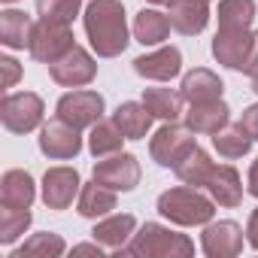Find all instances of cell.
<instances>
[{"label":"cell","instance_id":"cell-23","mask_svg":"<svg viewBox=\"0 0 258 258\" xmlns=\"http://www.w3.org/2000/svg\"><path fill=\"white\" fill-rule=\"evenodd\" d=\"M34 25H37V22H34L28 13L7 7L4 13H0V43H4L7 49H13V52L28 49V46H31Z\"/></svg>","mask_w":258,"mask_h":258},{"label":"cell","instance_id":"cell-6","mask_svg":"<svg viewBox=\"0 0 258 258\" xmlns=\"http://www.w3.org/2000/svg\"><path fill=\"white\" fill-rule=\"evenodd\" d=\"M198 134L191 131L188 124H176V121H164L158 131H155V137H152V143H149V152H152V161L155 164H161V167H176L195 146H198V140H195Z\"/></svg>","mask_w":258,"mask_h":258},{"label":"cell","instance_id":"cell-42","mask_svg":"<svg viewBox=\"0 0 258 258\" xmlns=\"http://www.w3.org/2000/svg\"><path fill=\"white\" fill-rule=\"evenodd\" d=\"M201 4H210V0H201Z\"/></svg>","mask_w":258,"mask_h":258},{"label":"cell","instance_id":"cell-32","mask_svg":"<svg viewBox=\"0 0 258 258\" xmlns=\"http://www.w3.org/2000/svg\"><path fill=\"white\" fill-rule=\"evenodd\" d=\"M82 13V0H37V16L40 19H55L73 25V19Z\"/></svg>","mask_w":258,"mask_h":258},{"label":"cell","instance_id":"cell-40","mask_svg":"<svg viewBox=\"0 0 258 258\" xmlns=\"http://www.w3.org/2000/svg\"><path fill=\"white\" fill-rule=\"evenodd\" d=\"M252 91H255V94H258V73H255V76H252Z\"/></svg>","mask_w":258,"mask_h":258},{"label":"cell","instance_id":"cell-10","mask_svg":"<svg viewBox=\"0 0 258 258\" xmlns=\"http://www.w3.org/2000/svg\"><path fill=\"white\" fill-rule=\"evenodd\" d=\"M49 76L64 85V88H82L88 82H94L97 76V61L91 58V52H85L82 46H73L70 52H64L58 61L49 64Z\"/></svg>","mask_w":258,"mask_h":258},{"label":"cell","instance_id":"cell-9","mask_svg":"<svg viewBox=\"0 0 258 258\" xmlns=\"http://www.w3.org/2000/svg\"><path fill=\"white\" fill-rule=\"evenodd\" d=\"M37 146L46 158L52 161H70L82 152V137H79V127L61 121L55 115V121H46L40 127V137H37Z\"/></svg>","mask_w":258,"mask_h":258},{"label":"cell","instance_id":"cell-14","mask_svg":"<svg viewBox=\"0 0 258 258\" xmlns=\"http://www.w3.org/2000/svg\"><path fill=\"white\" fill-rule=\"evenodd\" d=\"M137 76L152 79V82H170L182 73V52L176 46H161L149 55H140L134 61Z\"/></svg>","mask_w":258,"mask_h":258},{"label":"cell","instance_id":"cell-13","mask_svg":"<svg viewBox=\"0 0 258 258\" xmlns=\"http://www.w3.org/2000/svg\"><path fill=\"white\" fill-rule=\"evenodd\" d=\"M249 46H252V31L249 28H240V31L219 28L216 37H213V58L228 70H243Z\"/></svg>","mask_w":258,"mask_h":258},{"label":"cell","instance_id":"cell-1","mask_svg":"<svg viewBox=\"0 0 258 258\" xmlns=\"http://www.w3.org/2000/svg\"><path fill=\"white\" fill-rule=\"evenodd\" d=\"M82 25H85V37L91 43V52L97 58H115L131 43V31H127L121 0H91L82 13Z\"/></svg>","mask_w":258,"mask_h":258},{"label":"cell","instance_id":"cell-17","mask_svg":"<svg viewBox=\"0 0 258 258\" xmlns=\"http://www.w3.org/2000/svg\"><path fill=\"white\" fill-rule=\"evenodd\" d=\"M134 231H137V219L131 213H109V216H103V219L94 222L91 237L97 243H103L106 249L118 252L121 246H127V240L134 237Z\"/></svg>","mask_w":258,"mask_h":258},{"label":"cell","instance_id":"cell-37","mask_svg":"<svg viewBox=\"0 0 258 258\" xmlns=\"http://www.w3.org/2000/svg\"><path fill=\"white\" fill-rule=\"evenodd\" d=\"M103 243H79V246H73V255H97V258H103Z\"/></svg>","mask_w":258,"mask_h":258},{"label":"cell","instance_id":"cell-41","mask_svg":"<svg viewBox=\"0 0 258 258\" xmlns=\"http://www.w3.org/2000/svg\"><path fill=\"white\" fill-rule=\"evenodd\" d=\"M0 4H4V7H13V4H19V0H0Z\"/></svg>","mask_w":258,"mask_h":258},{"label":"cell","instance_id":"cell-7","mask_svg":"<svg viewBox=\"0 0 258 258\" xmlns=\"http://www.w3.org/2000/svg\"><path fill=\"white\" fill-rule=\"evenodd\" d=\"M103 109H106V103H103V97L97 91H91V88H73V91H67L58 100L55 115L61 121L79 127V131H85V127H91V124H97L103 118Z\"/></svg>","mask_w":258,"mask_h":258},{"label":"cell","instance_id":"cell-15","mask_svg":"<svg viewBox=\"0 0 258 258\" xmlns=\"http://www.w3.org/2000/svg\"><path fill=\"white\" fill-rule=\"evenodd\" d=\"M167 19H170V28L176 34L195 37L210 22V4H201V0H170L167 4Z\"/></svg>","mask_w":258,"mask_h":258},{"label":"cell","instance_id":"cell-11","mask_svg":"<svg viewBox=\"0 0 258 258\" xmlns=\"http://www.w3.org/2000/svg\"><path fill=\"white\" fill-rule=\"evenodd\" d=\"M243 228L231 219L207 222L201 234V252L207 258H237L243 252Z\"/></svg>","mask_w":258,"mask_h":258},{"label":"cell","instance_id":"cell-34","mask_svg":"<svg viewBox=\"0 0 258 258\" xmlns=\"http://www.w3.org/2000/svg\"><path fill=\"white\" fill-rule=\"evenodd\" d=\"M237 124L243 127V131H246V134H249L252 140H258V103H252V106H246Z\"/></svg>","mask_w":258,"mask_h":258},{"label":"cell","instance_id":"cell-2","mask_svg":"<svg viewBox=\"0 0 258 258\" xmlns=\"http://www.w3.org/2000/svg\"><path fill=\"white\" fill-rule=\"evenodd\" d=\"M115 255H134V258H191L195 243L185 234H176L158 222H146L143 228L134 231V237L127 240Z\"/></svg>","mask_w":258,"mask_h":258},{"label":"cell","instance_id":"cell-25","mask_svg":"<svg viewBox=\"0 0 258 258\" xmlns=\"http://www.w3.org/2000/svg\"><path fill=\"white\" fill-rule=\"evenodd\" d=\"M213 167H216V161H213L201 146H195V149L173 167V173L179 176V182L195 185V188H204L207 179H210V173H213Z\"/></svg>","mask_w":258,"mask_h":258},{"label":"cell","instance_id":"cell-21","mask_svg":"<svg viewBox=\"0 0 258 258\" xmlns=\"http://www.w3.org/2000/svg\"><path fill=\"white\" fill-rule=\"evenodd\" d=\"M115 195L118 191H112V188H106V185H100L97 179H91V182H82V191H79V198H76V213L82 216V219H103V216H109L112 210H115Z\"/></svg>","mask_w":258,"mask_h":258},{"label":"cell","instance_id":"cell-16","mask_svg":"<svg viewBox=\"0 0 258 258\" xmlns=\"http://www.w3.org/2000/svg\"><path fill=\"white\" fill-rule=\"evenodd\" d=\"M207 195L219 204V207H240L243 204V182H240V173L231 167V164H216L210 179H207Z\"/></svg>","mask_w":258,"mask_h":258},{"label":"cell","instance_id":"cell-26","mask_svg":"<svg viewBox=\"0 0 258 258\" xmlns=\"http://www.w3.org/2000/svg\"><path fill=\"white\" fill-rule=\"evenodd\" d=\"M127 137L118 131V124L115 121H97V124H91L88 127V152L94 155V158H106V155H115V152H121V143H124Z\"/></svg>","mask_w":258,"mask_h":258},{"label":"cell","instance_id":"cell-20","mask_svg":"<svg viewBox=\"0 0 258 258\" xmlns=\"http://www.w3.org/2000/svg\"><path fill=\"white\" fill-rule=\"evenodd\" d=\"M222 91H225L222 79H219L213 70H207V67H195V70H188V73L182 76V82H179V94H182V100H185V103H207V100H219V97H222Z\"/></svg>","mask_w":258,"mask_h":258},{"label":"cell","instance_id":"cell-29","mask_svg":"<svg viewBox=\"0 0 258 258\" xmlns=\"http://www.w3.org/2000/svg\"><path fill=\"white\" fill-rule=\"evenodd\" d=\"M67 252V243L61 234H52V231H40V234H31L19 249H13V258H25V255H40V258H61Z\"/></svg>","mask_w":258,"mask_h":258},{"label":"cell","instance_id":"cell-33","mask_svg":"<svg viewBox=\"0 0 258 258\" xmlns=\"http://www.w3.org/2000/svg\"><path fill=\"white\" fill-rule=\"evenodd\" d=\"M0 70H4V88H16V82L22 79V67H19V61L13 58V55H4L0 58Z\"/></svg>","mask_w":258,"mask_h":258},{"label":"cell","instance_id":"cell-3","mask_svg":"<svg viewBox=\"0 0 258 258\" xmlns=\"http://www.w3.org/2000/svg\"><path fill=\"white\" fill-rule=\"evenodd\" d=\"M158 213L179 225V228H198V225H207L213 222L216 216V201L204 191H198L195 185H179V188H167L161 198H158Z\"/></svg>","mask_w":258,"mask_h":258},{"label":"cell","instance_id":"cell-24","mask_svg":"<svg viewBox=\"0 0 258 258\" xmlns=\"http://www.w3.org/2000/svg\"><path fill=\"white\" fill-rule=\"evenodd\" d=\"M170 37V19L158 10H140L134 19V40L143 46H161Z\"/></svg>","mask_w":258,"mask_h":258},{"label":"cell","instance_id":"cell-8","mask_svg":"<svg viewBox=\"0 0 258 258\" xmlns=\"http://www.w3.org/2000/svg\"><path fill=\"white\" fill-rule=\"evenodd\" d=\"M91 179H97L100 185L112 191H134L140 185V161L131 152H115V155L97 158Z\"/></svg>","mask_w":258,"mask_h":258},{"label":"cell","instance_id":"cell-18","mask_svg":"<svg viewBox=\"0 0 258 258\" xmlns=\"http://www.w3.org/2000/svg\"><path fill=\"white\" fill-rule=\"evenodd\" d=\"M231 121V109L228 103L219 97V100H207V103H188V112H185V124L191 127L195 134H216Z\"/></svg>","mask_w":258,"mask_h":258},{"label":"cell","instance_id":"cell-31","mask_svg":"<svg viewBox=\"0 0 258 258\" xmlns=\"http://www.w3.org/2000/svg\"><path fill=\"white\" fill-rule=\"evenodd\" d=\"M34 222V213L31 210H16V207H0V243L4 246H13L16 240H22L28 234Z\"/></svg>","mask_w":258,"mask_h":258},{"label":"cell","instance_id":"cell-36","mask_svg":"<svg viewBox=\"0 0 258 258\" xmlns=\"http://www.w3.org/2000/svg\"><path fill=\"white\" fill-rule=\"evenodd\" d=\"M246 243L258 252V210L249 213V222H246Z\"/></svg>","mask_w":258,"mask_h":258},{"label":"cell","instance_id":"cell-22","mask_svg":"<svg viewBox=\"0 0 258 258\" xmlns=\"http://www.w3.org/2000/svg\"><path fill=\"white\" fill-rule=\"evenodd\" d=\"M152 112L146 109V103L140 100H124V103H118L115 106V112H112V121L118 124V131L127 137V140H143L146 134H149V127H152Z\"/></svg>","mask_w":258,"mask_h":258},{"label":"cell","instance_id":"cell-28","mask_svg":"<svg viewBox=\"0 0 258 258\" xmlns=\"http://www.w3.org/2000/svg\"><path fill=\"white\" fill-rule=\"evenodd\" d=\"M143 103L161 121H176L182 115V94L173 88H143Z\"/></svg>","mask_w":258,"mask_h":258},{"label":"cell","instance_id":"cell-4","mask_svg":"<svg viewBox=\"0 0 258 258\" xmlns=\"http://www.w3.org/2000/svg\"><path fill=\"white\" fill-rule=\"evenodd\" d=\"M43 115H46V103L40 94L34 91H16L7 94L0 103V121L10 134H31L37 127H43Z\"/></svg>","mask_w":258,"mask_h":258},{"label":"cell","instance_id":"cell-19","mask_svg":"<svg viewBox=\"0 0 258 258\" xmlns=\"http://www.w3.org/2000/svg\"><path fill=\"white\" fill-rule=\"evenodd\" d=\"M37 201V182L28 170H7L0 176V207L31 210Z\"/></svg>","mask_w":258,"mask_h":258},{"label":"cell","instance_id":"cell-5","mask_svg":"<svg viewBox=\"0 0 258 258\" xmlns=\"http://www.w3.org/2000/svg\"><path fill=\"white\" fill-rule=\"evenodd\" d=\"M76 37H73V31H70V25L67 22H55V19H40L37 25H34V34H31V46H28V52H31V58L34 61H40V64H52V61H58L64 52H70L76 43H73Z\"/></svg>","mask_w":258,"mask_h":258},{"label":"cell","instance_id":"cell-35","mask_svg":"<svg viewBox=\"0 0 258 258\" xmlns=\"http://www.w3.org/2000/svg\"><path fill=\"white\" fill-rule=\"evenodd\" d=\"M243 73L246 76H255L258 73V31H252V46H249L246 64H243Z\"/></svg>","mask_w":258,"mask_h":258},{"label":"cell","instance_id":"cell-27","mask_svg":"<svg viewBox=\"0 0 258 258\" xmlns=\"http://www.w3.org/2000/svg\"><path fill=\"white\" fill-rule=\"evenodd\" d=\"M252 143H255V140L243 131V127H240V124H231V121L222 127V131L213 134V149H216L225 161H237V158H243V155L252 149Z\"/></svg>","mask_w":258,"mask_h":258},{"label":"cell","instance_id":"cell-12","mask_svg":"<svg viewBox=\"0 0 258 258\" xmlns=\"http://www.w3.org/2000/svg\"><path fill=\"white\" fill-rule=\"evenodd\" d=\"M82 191V179L76 173V167H49L43 176V204L49 210H67L73 207V201Z\"/></svg>","mask_w":258,"mask_h":258},{"label":"cell","instance_id":"cell-38","mask_svg":"<svg viewBox=\"0 0 258 258\" xmlns=\"http://www.w3.org/2000/svg\"><path fill=\"white\" fill-rule=\"evenodd\" d=\"M246 191L252 195V198H258V158L252 161V167H249V179H246Z\"/></svg>","mask_w":258,"mask_h":258},{"label":"cell","instance_id":"cell-30","mask_svg":"<svg viewBox=\"0 0 258 258\" xmlns=\"http://www.w3.org/2000/svg\"><path fill=\"white\" fill-rule=\"evenodd\" d=\"M219 28H252L255 22V0H219Z\"/></svg>","mask_w":258,"mask_h":258},{"label":"cell","instance_id":"cell-39","mask_svg":"<svg viewBox=\"0 0 258 258\" xmlns=\"http://www.w3.org/2000/svg\"><path fill=\"white\" fill-rule=\"evenodd\" d=\"M149 4H152V7H167L170 0H149Z\"/></svg>","mask_w":258,"mask_h":258}]
</instances>
